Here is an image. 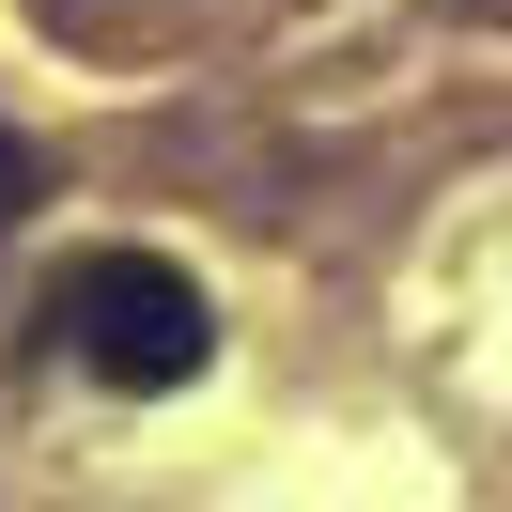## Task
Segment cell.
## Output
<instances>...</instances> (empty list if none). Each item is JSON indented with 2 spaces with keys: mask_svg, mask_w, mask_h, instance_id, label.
Returning a JSON list of instances; mask_svg holds the SVG:
<instances>
[{
  "mask_svg": "<svg viewBox=\"0 0 512 512\" xmlns=\"http://www.w3.org/2000/svg\"><path fill=\"white\" fill-rule=\"evenodd\" d=\"M47 326H63V357L94 388H125V404H156V388H187L202 357H218V311H202V280L171 249H78L63 280H47Z\"/></svg>",
  "mask_w": 512,
  "mask_h": 512,
  "instance_id": "6da1fadb",
  "label": "cell"
},
{
  "mask_svg": "<svg viewBox=\"0 0 512 512\" xmlns=\"http://www.w3.org/2000/svg\"><path fill=\"white\" fill-rule=\"evenodd\" d=\"M32 202H47V156H32V140H16V125H0V233L32 218Z\"/></svg>",
  "mask_w": 512,
  "mask_h": 512,
  "instance_id": "7a4b0ae2",
  "label": "cell"
}]
</instances>
